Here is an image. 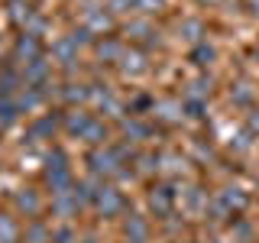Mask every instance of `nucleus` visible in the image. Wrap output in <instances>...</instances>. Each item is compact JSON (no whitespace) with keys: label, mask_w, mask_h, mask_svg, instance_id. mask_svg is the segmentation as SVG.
I'll return each instance as SVG.
<instances>
[{"label":"nucleus","mask_w":259,"mask_h":243,"mask_svg":"<svg viewBox=\"0 0 259 243\" xmlns=\"http://www.w3.org/2000/svg\"><path fill=\"white\" fill-rule=\"evenodd\" d=\"M46 185L52 188V194H62L75 185V172L68 166V156L62 149H52L46 156Z\"/></svg>","instance_id":"nucleus-1"},{"label":"nucleus","mask_w":259,"mask_h":243,"mask_svg":"<svg viewBox=\"0 0 259 243\" xmlns=\"http://www.w3.org/2000/svg\"><path fill=\"white\" fill-rule=\"evenodd\" d=\"M88 169H91V175L97 178H133V172H126L123 169V162H120L117 156H113V149H94V152H88Z\"/></svg>","instance_id":"nucleus-2"},{"label":"nucleus","mask_w":259,"mask_h":243,"mask_svg":"<svg viewBox=\"0 0 259 243\" xmlns=\"http://www.w3.org/2000/svg\"><path fill=\"white\" fill-rule=\"evenodd\" d=\"M178 198H182V191H178V185H152L149 191V211L159 217V221H165V217H175L172 211L178 205Z\"/></svg>","instance_id":"nucleus-3"},{"label":"nucleus","mask_w":259,"mask_h":243,"mask_svg":"<svg viewBox=\"0 0 259 243\" xmlns=\"http://www.w3.org/2000/svg\"><path fill=\"white\" fill-rule=\"evenodd\" d=\"M94 208H97V214H104V217H117L120 211L126 208V194L120 191L117 185L104 182L101 191H97V198H94Z\"/></svg>","instance_id":"nucleus-4"},{"label":"nucleus","mask_w":259,"mask_h":243,"mask_svg":"<svg viewBox=\"0 0 259 243\" xmlns=\"http://www.w3.org/2000/svg\"><path fill=\"white\" fill-rule=\"evenodd\" d=\"M49 211H52V217H59V221H71V217H78L81 201L75 198V191L68 188V191H62V194H52Z\"/></svg>","instance_id":"nucleus-5"},{"label":"nucleus","mask_w":259,"mask_h":243,"mask_svg":"<svg viewBox=\"0 0 259 243\" xmlns=\"http://www.w3.org/2000/svg\"><path fill=\"white\" fill-rule=\"evenodd\" d=\"M52 62H59L62 68H75L78 65V43L71 36H62V39H55L52 43Z\"/></svg>","instance_id":"nucleus-6"},{"label":"nucleus","mask_w":259,"mask_h":243,"mask_svg":"<svg viewBox=\"0 0 259 243\" xmlns=\"http://www.w3.org/2000/svg\"><path fill=\"white\" fill-rule=\"evenodd\" d=\"M123 233H126V240H130V243H149V237H152V224H149V217H143V214H126V221H123Z\"/></svg>","instance_id":"nucleus-7"},{"label":"nucleus","mask_w":259,"mask_h":243,"mask_svg":"<svg viewBox=\"0 0 259 243\" xmlns=\"http://www.w3.org/2000/svg\"><path fill=\"white\" fill-rule=\"evenodd\" d=\"M227 230H230L233 243H256V233H259V227H256V221H249L246 214H237L230 224H227Z\"/></svg>","instance_id":"nucleus-8"},{"label":"nucleus","mask_w":259,"mask_h":243,"mask_svg":"<svg viewBox=\"0 0 259 243\" xmlns=\"http://www.w3.org/2000/svg\"><path fill=\"white\" fill-rule=\"evenodd\" d=\"M91 120H94V117H91L88 110L71 107V110H65V113H62V130H65L68 136H84V130L91 127Z\"/></svg>","instance_id":"nucleus-9"},{"label":"nucleus","mask_w":259,"mask_h":243,"mask_svg":"<svg viewBox=\"0 0 259 243\" xmlns=\"http://www.w3.org/2000/svg\"><path fill=\"white\" fill-rule=\"evenodd\" d=\"M152 117L162 120V124H182L185 120V104L162 97V101H156V107H152Z\"/></svg>","instance_id":"nucleus-10"},{"label":"nucleus","mask_w":259,"mask_h":243,"mask_svg":"<svg viewBox=\"0 0 259 243\" xmlns=\"http://www.w3.org/2000/svg\"><path fill=\"white\" fill-rule=\"evenodd\" d=\"M120 68H123L126 78H140L149 71V59H146V52H140V49H126L123 59H120Z\"/></svg>","instance_id":"nucleus-11"},{"label":"nucleus","mask_w":259,"mask_h":243,"mask_svg":"<svg viewBox=\"0 0 259 243\" xmlns=\"http://www.w3.org/2000/svg\"><path fill=\"white\" fill-rule=\"evenodd\" d=\"M49 71H52V62H49L46 55H39V59H32V62L26 65L23 78H26L29 88H42V85H49Z\"/></svg>","instance_id":"nucleus-12"},{"label":"nucleus","mask_w":259,"mask_h":243,"mask_svg":"<svg viewBox=\"0 0 259 243\" xmlns=\"http://www.w3.org/2000/svg\"><path fill=\"white\" fill-rule=\"evenodd\" d=\"M94 52H97V59H101V62H120V59H123V52H126V46L120 43V39L107 36V39H97V43H94Z\"/></svg>","instance_id":"nucleus-13"},{"label":"nucleus","mask_w":259,"mask_h":243,"mask_svg":"<svg viewBox=\"0 0 259 243\" xmlns=\"http://www.w3.org/2000/svg\"><path fill=\"white\" fill-rule=\"evenodd\" d=\"M16 208H20V211H23L26 217H32V221H36V217H39V214L46 211V201L39 198V191L26 188V191H20V194H16Z\"/></svg>","instance_id":"nucleus-14"},{"label":"nucleus","mask_w":259,"mask_h":243,"mask_svg":"<svg viewBox=\"0 0 259 243\" xmlns=\"http://www.w3.org/2000/svg\"><path fill=\"white\" fill-rule=\"evenodd\" d=\"M59 124H62V113H46V117H39L36 124L29 127V136L32 140H52Z\"/></svg>","instance_id":"nucleus-15"},{"label":"nucleus","mask_w":259,"mask_h":243,"mask_svg":"<svg viewBox=\"0 0 259 243\" xmlns=\"http://www.w3.org/2000/svg\"><path fill=\"white\" fill-rule=\"evenodd\" d=\"M221 198H224L233 211H237V214H246V208L253 205V194L243 191V188H237V185H227V188H221Z\"/></svg>","instance_id":"nucleus-16"},{"label":"nucleus","mask_w":259,"mask_h":243,"mask_svg":"<svg viewBox=\"0 0 259 243\" xmlns=\"http://www.w3.org/2000/svg\"><path fill=\"white\" fill-rule=\"evenodd\" d=\"M120 133H123L126 140H149L156 130H152L149 124H143L140 117H123L120 120Z\"/></svg>","instance_id":"nucleus-17"},{"label":"nucleus","mask_w":259,"mask_h":243,"mask_svg":"<svg viewBox=\"0 0 259 243\" xmlns=\"http://www.w3.org/2000/svg\"><path fill=\"white\" fill-rule=\"evenodd\" d=\"M55 94H59L65 104H71V107H75V104L91 101V85H75V81H68V85H62Z\"/></svg>","instance_id":"nucleus-18"},{"label":"nucleus","mask_w":259,"mask_h":243,"mask_svg":"<svg viewBox=\"0 0 259 243\" xmlns=\"http://www.w3.org/2000/svg\"><path fill=\"white\" fill-rule=\"evenodd\" d=\"M182 194H185V211H188V214H207L210 194L204 188H188V191H182Z\"/></svg>","instance_id":"nucleus-19"},{"label":"nucleus","mask_w":259,"mask_h":243,"mask_svg":"<svg viewBox=\"0 0 259 243\" xmlns=\"http://www.w3.org/2000/svg\"><path fill=\"white\" fill-rule=\"evenodd\" d=\"M178 29H182V36L188 39V43H194V46L204 43V36H207V23L198 20V16H188V20H182V26H178Z\"/></svg>","instance_id":"nucleus-20"},{"label":"nucleus","mask_w":259,"mask_h":243,"mask_svg":"<svg viewBox=\"0 0 259 243\" xmlns=\"http://www.w3.org/2000/svg\"><path fill=\"white\" fill-rule=\"evenodd\" d=\"M84 26L91 32H97V36H104V32L113 29V20H110V13H104V10H84Z\"/></svg>","instance_id":"nucleus-21"},{"label":"nucleus","mask_w":259,"mask_h":243,"mask_svg":"<svg viewBox=\"0 0 259 243\" xmlns=\"http://www.w3.org/2000/svg\"><path fill=\"white\" fill-rule=\"evenodd\" d=\"M23 240V230L16 224L13 214H0V243H20Z\"/></svg>","instance_id":"nucleus-22"},{"label":"nucleus","mask_w":259,"mask_h":243,"mask_svg":"<svg viewBox=\"0 0 259 243\" xmlns=\"http://www.w3.org/2000/svg\"><path fill=\"white\" fill-rule=\"evenodd\" d=\"M81 140H88L91 146H97V149H101V146L110 140V127L104 124V120H91V127L84 130V136H81Z\"/></svg>","instance_id":"nucleus-23"},{"label":"nucleus","mask_w":259,"mask_h":243,"mask_svg":"<svg viewBox=\"0 0 259 243\" xmlns=\"http://www.w3.org/2000/svg\"><path fill=\"white\" fill-rule=\"evenodd\" d=\"M23 240L26 243H52V227L36 217V221L29 224V230H23Z\"/></svg>","instance_id":"nucleus-24"},{"label":"nucleus","mask_w":259,"mask_h":243,"mask_svg":"<svg viewBox=\"0 0 259 243\" xmlns=\"http://www.w3.org/2000/svg\"><path fill=\"white\" fill-rule=\"evenodd\" d=\"M256 97H259V91L253 85H237V91H230V101L237 104V107H253Z\"/></svg>","instance_id":"nucleus-25"},{"label":"nucleus","mask_w":259,"mask_h":243,"mask_svg":"<svg viewBox=\"0 0 259 243\" xmlns=\"http://www.w3.org/2000/svg\"><path fill=\"white\" fill-rule=\"evenodd\" d=\"M191 59H194V65H198V68H207V65L217 59V49L207 46V43H198V46H194V52H191Z\"/></svg>","instance_id":"nucleus-26"},{"label":"nucleus","mask_w":259,"mask_h":243,"mask_svg":"<svg viewBox=\"0 0 259 243\" xmlns=\"http://www.w3.org/2000/svg\"><path fill=\"white\" fill-rule=\"evenodd\" d=\"M185 166H188V159H185V156H178V152H165V156H162V169H159V172L178 175V172H185Z\"/></svg>","instance_id":"nucleus-27"},{"label":"nucleus","mask_w":259,"mask_h":243,"mask_svg":"<svg viewBox=\"0 0 259 243\" xmlns=\"http://www.w3.org/2000/svg\"><path fill=\"white\" fill-rule=\"evenodd\" d=\"M123 32L130 39H146V36H152V23H146V20H133V23H126Z\"/></svg>","instance_id":"nucleus-28"},{"label":"nucleus","mask_w":259,"mask_h":243,"mask_svg":"<svg viewBox=\"0 0 259 243\" xmlns=\"http://www.w3.org/2000/svg\"><path fill=\"white\" fill-rule=\"evenodd\" d=\"M191 149H194V159L198 162H210V159H217V152H214V146H204L201 140H191Z\"/></svg>","instance_id":"nucleus-29"},{"label":"nucleus","mask_w":259,"mask_h":243,"mask_svg":"<svg viewBox=\"0 0 259 243\" xmlns=\"http://www.w3.org/2000/svg\"><path fill=\"white\" fill-rule=\"evenodd\" d=\"M71 240H75V230H71L68 224L52 227V243H71Z\"/></svg>","instance_id":"nucleus-30"},{"label":"nucleus","mask_w":259,"mask_h":243,"mask_svg":"<svg viewBox=\"0 0 259 243\" xmlns=\"http://www.w3.org/2000/svg\"><path fill=\"white\" fill-rule=\"evenodd\" d=\"M243 124H246V133L249 136H259V107H249V113H246Z\"/></svg>","instance_id":"nucleus-31"},{"label":"nucleus","mask_w":259,"mask_h":243,"mask_svg":"<svg viewBox=\"0 0 259 243\" xmlns=\"http://www.w3.org/2000/svg\"><path fill=\"white\" fill-rule=\"evenodd\" d=\"M165 7V0H136V10L140 13H159Z\"/></svg>","instance_id":"nucleus-32"},{"label":"nucleus","mask_w":259,"mask_h":243,"mask_svg":"<svg viewBox=\"0 0 259 243\" xmlns=\"http://www.w3.org/2000/svg\"><path fill=\"white\" fill-rule=\"evenodd\" d=\"M110 13H136V0H110Z\"/></svg>","instance_id":"nucleus-33"},{"label":"nucleus","mask_w":259,"mask_h":243,"mask_svg":"<svg viewBox=\"0 0 259 243\" xmlns=\"http://www.w3.org/2000/svg\"><path fill=\"white\" fill-rule=\"evenodd\" d=\"M246 10H249V13H256V16H259V0H246Z\"/></svg>","instance_id":"nucleus-34"},{"label":"nucleus","mask_w":259,"mask_h":243,"mask_svg":"<svg viewBox=\"0 0 259 243\" xmlns=\"http://www.w3.org/2000/svg\"><path fill=\"white\" fill-rule=\"evenodd\" d=\"M198 4H207V7H214V4H221V0H198Z\"/></svg>","instance_id":"nucleus-35"},{"label":"nucleus","mask_w":259,"mask_h":243,"mask_svg":"<svg viewBox=\"0 0 259 243\" xmlns=\"http://www.w3.org/2000/svg\"><path fill=\"white\" fill-rule=\"evenodd\" d=\"M207 243H227V240H224V237H210Z\"/></svg>","instance_id":"nucleus-36"},{"label":"nucleus","mask_w":259,"mask_h":243,"mask_svg":"<svg viewBox=\"0 0 259 243\" xmlns=\"http://www.w3.org/2000/svg\"><path fill=\"white\" fill-rule=\"evenodd\" d=\"M81 243H97V237H84V240H81Z\"/></svg>","instance_id":"nucleus-37"},{"label":"nucleus","mask_w":259,"mask_h":243,"mask_svg":"<svg viewBox=\"0 0 259 243\" xmlns=\"http://www.w3.org/2000/svg\"><path fill=\"white\" fill-rule=\"evenodd\" d=\"M178 243H198V240H178Z\"/></svg>","instance_id":"nucleus-38"},{"label":"nucleus","mask_w":259,"mask_h":243,"mask_svg":"<svg viewBox=\"0 0 259 243\" xmlns=\"http://www.w3.org/2000/svg\"><path fill=\"white\" fill-rule=\"evenodd\" d=\"M256 191H259V172H256Z\"/></svg>","instance_id":"nucleus-39"},{"label":"nucleus","mask_w":259,"mask_h":243,"mask_svg":"<svg viewBox=\"0 0 259 243\" xmlns=\"http://www.w3.org/2000/svg\"><path fill=\"white\" fill-rule=\"evenodd\" d=\"M253 55H256V59H259V46H256V52H253Z\"/></svg>","instance_id":"nucleus-40"}]
</instances>
